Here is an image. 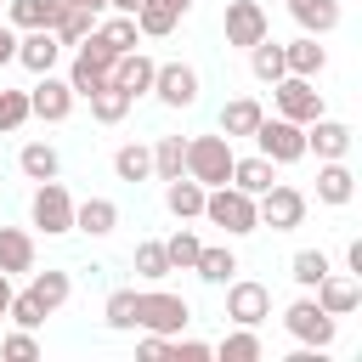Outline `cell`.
I'll return each mask as SVG.
<instances>
[{"label":"cell","mask_w":362,"mask_h":362,"mask_svg":"<svg viewBox=\"0 0 362 362\" xmlns=\"http://www.w3.org/2000/svg\"><path fill=\"white\" fill-rule=\"evenodd\" d=\"M204 215H209L215 226H226L232 238H243V232H260L255 198H249V192H238V187H209V192H204Z\"/></svg>","instance_id":"cell-1"},{"label":"cell","mask_w":362,"mask_h":362,"mask_svg":"<svg viewBox=\"0 0 362 362\" xmlns=\"http://www.w3.org/2000/svg\"><path fill=\"white\" fill-rule=\"evenodd\" d=\"M187 317L192 311H187L181 294H164V288H141L136 294V328H147V334H164L170 339V334L187 328Z\"/></svg>","instance_id":"cell-2"},{"label":"cell","mask_w":362,"mask_h":362,"mask_svg":"<svg viewBox=\"0 0 362 362\" xmlns=\"http://www.w3.org/2000/svg\"><path fill=\"white\" fill-rule=\"evenodd\" d=\"M113 79V51L96 40V28L79 40V57H74V68H68V85H74V96H96L102 85Z\"/></svg>","instance_id":"cell-3"},{"label":"cell","mask_w":362,"mask_h":362,"mask_svg":"<svg viewBox=\"0 0 362 362\" xmlns=\"http://www.w3.org/2000/svg\"><path fill=\"white\" fill-rule=\"evenodd\" d=\"M187 175L204 181V187H226V175H232V147H226V136H192V141H187Z\"/></svg>","instance_id":"cell-4"},{"label":"cell","mask_w":362,"mask_h":362,"mask_svg":"<svg viewBox=\"0 0 362 362\" xmlns=\"http://www.w3.org/2000/svg\"><path fill=\"white\" fill-rule=\"evenodd\" d=\"M255 141H260V158H272V164H300L305 158V124H294V119H260Z\"/></svg>","instance_id":"cell-5"},{"label":"cell","mask_w":362,"mask_h":362,"mask_svg":"<svg viewBox=\"0 0 362 362\" xmlns=\"http://www.w3.org/2000/svg\"><path fill=\"white\" fill-rule=\"evenodd\" d=\"M255 215H260V226H272V232H294V226L305 221V192L272 181V187L255 198Z\"/></svg>","instance_id":"cell-6"},{"label":"cell","mask_w":362,"mask_h":362,"mask_svg":"<svg viewBox=\"0 0 362 362\" xmlns=\"http://www.w3.org/2000/svg\"><path fill=\"white\" fill-rule=\"evenodd\" d=\"M272 96H277V119H294V124L322 119V96H317V85L300 79V74H283V79L272 85Z\"/></svg>","instance_id":"cell-7"},{"label":"cell","mask_w":362,"mask_h":362,"mask_svg":"<svg viewBox=\"0 0 362 362\" xmlns=\"http://www.w3.org/2000/svg\"><path fill=\"white\" fill-rule=\"evenodd\" d=\"M34 226L40 232H74V198L57 175L34 187Z\"/></svg>","instance_id":"cell-8"},{"label":"cell","mask_w":362,"mask_h":362,"mask_svg":"<svg viewBox=\"0 0 362 362\" xmlns=\"http://www.w3.org/2000/svg\"><path fill=\"white\" fill-rule=\"evenodd\" d=\"M283 322H288V334H294L300 345H317V351H322V345L334 339V317H328L317 300H294V305L283 311Z\"/></svg>","instance_id":"cell-9"},{"label":"cell","mask_w":362,"mask_h":362,"mask_svg":"<svg viewBox=\"0 0 362 362\" xmlns=\"http://www.w3.org/2000/svg\"><path fill=\"white\" fill-rule=\"evenodd\" d=\"M153 90H158L164 107H192L198 102V74L187 62H158L153 68Z\"/></svg>","instance_id":"cell-10"},{"label":"cell","mask_w":362,"mask_h":362,"mask_svg":"<svg viewBox=\"0 0 362 362\" xmlns=\"http://www.w3.org/2000/svg\"><path fill=\"white\" fill-rule=\"evenodd\" d=\"M28 113H34V119L62 124V119L74 113V85H68V79H57V74H40V85L28 90Z\"/></svg>","instance_id":"cell-11"},{"label":"cell","mask_w":362,"mask_h":362,"mask_svg":"<svg viewBox=\"0 0 362 362\" xmlns=\"http://www.w3.org/2000/svg\"><path fill=\"white\" fill-rule=\"evenodd\" d=\"M226 317H232L238 328H255L260 317H272V294H266V283H255V277L232 283V288H226Z\"/></svg>","instance_id":"cell-12"},{"label":"cell","mask_w":362,"mask_h":362,"mask_svg":"<svg viewBox=\"0 0 362 362\" xmlns=\"http://www.w3.org/2000/svg\"><path fill=\"white\" fill-rule=\"evenodd\" d=\"M57 57H62L57 28H23V40H17V62H23L28 74H51Z\"/></svg>","instance_id":"cell-13"},{"label":"cell","mask_w":362,"mask_h":362,"mask_svg":"<svg viewBox=\"0 0 362 362\" xmlns=\"http://www.w3.org/2000/svg\"><path fill=\"white\" fill-rule=\"evenodd\" d=\"M255 40H266V11H260V0H232L226 6V45H255Z\"/></svg>","instance_id":"cell-14"},{"label":"cell","mask_w":362,"mask_h":362,"mask_svg":"<svg viewBox=\"0 0 362 362\" xmlns=\"http://www.w3.org/2000/svg\"><path fill=\"white\" fill-rule=\"evenodd\" d=\"M153 57H141V51H119L113 57V85H124L130 96H141V90H153Z\"/></svg>","instance_id":"cell-15"},{"label":"cell","mask_w":362,"mask_h":362,"mask_svg":"<svg viewBox=\"0 0 362 362\" xmlns=\"http://www.w3.org/2000/svg\"><path fill=\"white\" fill-rule=\"evenodd\" d=\"M345 147H351V130H345L339 119H311L305 153H317V158H345Z\"/></svg>","instance_id":"cell-16"},{"label":"cell","mask_w":362,"mask_h":362,"mask_svg":"<svg viewBox=\"0 0 362 362\" xmlns=\"http://www.w3.org/2000/svg\"><path fill=\"white\" fill-rule=\"evenodd\" d=\"M356 300H362L356 277H334V272H322V283H317V305H322L328 317H345V311H356Z\"/></svg>","instance_id":"cell-17"},{"label":"cell","mask_w":362,"mask_h":362,"mask_svg":"<svg viewBox=\"0 0 362 362\" xmlns=\"http://www.w3.org/2000/svg\"><path fill=\"white\" fill-rule=\"evenodd\" d=\"M351 192H356V175H351L339 158H322V170H317V198H322V204H351Z\"/></svg>","instance_id":"cell-18"},{"label":"cell","mask_w":362,"mask_h":362,"mask_svg":"<svg viewBox=\"0 0 362 362\" xmlns=\"http://www.w3.org/2000/svg\"><path fill=\"white\" fill-rule=\"evenodd\" d=\"M164 204H170V215H175V221H192V215H204V181H192V175H175V181L164 187Z\"/></svg>","instance_id":"cell-19"},{"label":"cell","mask_w":362,"mask_h":362,"mask_svg":"<svg viewBox=\"0 0 362 362\" xmlns=\"http://www.w3.org/2000/svg\"><path fill=\"white\" fill-rule=\"evenodd\" d=\"M74 226L90 232V238H107V232L119 226V204H107V198H85V204H74Z\"/></svg>","instance_id":"cell-20"},{"label":"cell","mask_w":362,"mask_h":362,"mask_svg":"<svg viewBox=\"0 0 362 362\" xmlns=\"http://www.w3.org/2000/svg\"><path fill=\"white\" fill-rule=\"evenodd\" d=\"M0 272H34V238L17 226H0Z\"/></svg>","instance_id":"cell-21"},{"label":"cell","mask_w":362,"mask_h":362,"mask_svg":"<svg viewBox=\"0 0 362 362\" xmlns=\"http://www.w3.org/2000/svg\"><path fill=\"white\" fill-rule=\"evenodd\" d=\"M283 62H288V74H300V79H311V74H322V68H328V51L317 45V34H305V40H294V45H283Z\"/></svg>","instance_id":"cell-22"},{"label":"cell","mask_w":362,"mask_h":362,"mask_svg":"<svg viewBox=\"0 0 362 362\" xmlns=\"http://www.w3.org/2000/svg\"><path fill=\"white\" fill-rule=\"evenodd\" d=\"M266 113H260V102L255 96H238V102H226L221 107V136L232 141V136H255V124H260Z\"/></svg>","instance_id":"cell-23"},{"label":"cell","mask_w":362,"mask_h":362,"mask_svg":"<svg viewBox=\"0 0 362 362\" xmlns=\"http://www.w3.org/2000/svg\"><path fill=\"white\" fill-rule=\"evenodd\" d=\"M226 187H238V192L260 198V192L272 187V158H232V175H226Z\"/></svg>","instance_id":"cell-24"},{"label":"cell","mask_w":362,"mask_h":362,"mask_svg":"<svg viewBox=\"0 0 362 362\" xmlns=\"http://www.w3.org/2000/svg\"><path fill=\"white\" fill-rule=\"evenodd\" d=\"M288 11H294V23L305 34H328L339 23V0H288Z\"/></svg>","instance_id":"cell-25"},{"label":"cell","mask_w":362,"mask_h":362,"mask_svg":"<svg viewBox=\"0 0 362 362\" xmlns=\"http://www.w3.org/2000/svg\"><path fill=\"white\" fill-rule=\"evenodd\" d=\"M57 11H62V0H11V6H6L11 28H51Z\"/></svg>","instance_id":"cell-26"},{"label":"cell","mask_w":362,"mask_h":362,"mask_svg":"<svg viewBox=\"0 0 362 362\" xmlns=\"http://www.w3.org/2000/svg\"><path fill=\"white\" fill-rule=\"evenodd\" d=\"M249 68H255V79H260V85H277V79L288 74V62H283V45H272V40H255V45H249Z\"/></svg>","instance_id":"cell-27"},{"label":"cell","mask_w":362,"mask_h":362,"mask_svg":"<svg viewBox=\"0 0 362 362\" xmlns=\"http://www.w3.org/2000/svg\"><path fill=\"white\" fill-rule=\"evenodd\" d=\"M85 102H90V113H96L102 124H119V119L130 113V102H136V96H130L124 85H113V79H107V85H102L96 96H85Z\"/></svg>","instance_id":"cell-28"},{"label":"cell","mask_w":362,"mask_h":362,"mask_svg":"<svg viewBox=\"0 0 362 362\" xmlns=\"http://www.w3.org/2000/svg\"><path fill=\"white\" fill-rule=\"evenodd\" d=\"M51 28H57V40H62V45H79V40L96 28V11H85V6H68V0H62V11H57V23H51Z\"/></svg>","instance_id":"cell-29"},{"label":"cell","mask_w":362,"mask_h":362,"mask_svg":"<svg viewBox=\"0 0 362 362\" xmlns=\"http://www.w3.org/2000/svg\"><path fill=\"white\" fill-rule=\"evenodd\" d=\"M175 23H181V11H175L170 0H141V6H136V28H141V34H153V40H158V34H170Z\"/></svg>","instance_id":"cell-30"},{"label":"cell","mask_w":362,"mask_h":362,"mask_svg":"<svg viewBox=\"0 0 362 362\" xmlns=\"http://www.w3.org/2000/svg\"><path fill=\"white\" fill-rule=\"evenodd\" d=\"M136 34H141V28H136V17H124V11L107 17V23H96V40H102L113 57H119V51H136Z\"/></svg>","instance_id":"cell-31"},{"label":"cell","mask_w":362,"mask_h":362,"mask_svg":"<svg viewBox=\"0 0 362 362\" xmlns=\"http://www.w3.org/2000/svg\"><path fill=\"white\" fill-rule=\"evenodd\" d=\"M153 170H158V181L187 175V141H181V136H164V141L153 147Z\"/></svg>","instance_id":"cell-32"},{"label":"cell","mask_w":362,"mask_h":362,"mask_svg":"<svg viewBox=\"0 0 362 362\" xmlns=\"http://www.w3.org/2000/svg\"><path fill=\"white\" fill-rule=\"evenodd\" d=\"M113 175H119V181H147V175H153V147H136V141L119 147V153H113Z\"/></svg>","instance_id":"cell-33"},{"label":"cell","mask_w":362,"mask_h":362,"mask_svg":"<svg viewBox=\"0 0 362 362\" xmlns=\"http://www.w3.org/2000/svg\"><path fill=\"white\" fill-rule=\"evenodd\" d=\"M192 272H198L204 283H232V272H238V255H232V249H198Z\"/></svg>","instance_id":"cell-34"},{"label":"cell","mask_w":362,"mask_h":362,"mask_svg":"<svg viewBox=\"0 0 362 362\" xmlns=\"http://www.w3.org/2000/svg\"><path fill=\"white\" fill-rule=\"evenodd\" d=\"M28 294L45 305V311H57V305H68V294H74V283H68V272H40L34 283H28Z\"/></svg>","instance_id":"cell-35"},{"label":"cell","mask_w":362,"mask_h":362,"mask_svg":"<svg viewBox=\"0 0 362 362\" xmlns=\"http://www.w3.org/2000/svg\"><path fill=\"white\" fill-rule=\"evenodd\" d=\"M17 164H23V175H28V181H51V175H57V147L28 141V147L17 153Z\"/></svg>","instance_id":"cell-36"},{"label":"cell","mask_w":362,"mask_h":362,"mask_svg":"<svg viewBox=\"0 0 362 362\" xmlns=\"http://www.w3.org/2000/svg\"><path fill=\"white\" fill-rule=\"evenodd\" d=\"M198 249H204V243H198V232H187V226H181L175 238H164V255H170V272H192V260H198Z\"/></svg>","instance_id":"cell-37"},{"label":"cell","mask_w":362,"mask_h":362,"mask_svg":"<svg viewBox=\"0 0 362 362\" xmlns=\"http://www.w3.org/2000/svg\"><path fill=\"white\" fill-rule=\"evenodd\" d=\"M288 272H294V283H300V288H317V283H322V272H328V255H322V249H300V255L288 260Z\"/></svg>","instance_id":"cell-38"},{"label":"cell","mask_w":362,"mask_h":362,"mask_svg":"<svg viewBox=\"0 0 362 362\" xmlns=\"http://www.w3.org/2000/svg\"><path fill=\"white\" fill-rule=\"evenodd\" d=\"M102 317H107V328H136V288H113Z\"/></svg>","instance_id":"cell-39"},{"label":"cell","mask_w":362,"mask_h":362,"mask_svg":"<svg viewBox=\"0 0 362 362\" xmlns=\"http://www.w3.org/2000/svg\"><path fill=\"white\" fill-rule=\"evenodd\" d=\"M136 272H141L147 283L170 277V255H164V243H136Z\"/></svg>","instance_id":"cell-40"},{"label":"cell","mask_w":362,"mask_h":362,"mask_svg":"<svg viewBox=\"0 0 362 362\" xmlns=\"http://www.w3.org/2000/svg\"><path fill=\"white\" fill-rule=\"evenodd\" d=\"M6 317H11L17 328H40V322H45L51 311H45V305H40V300H34L28 288H23V294H11V305H6Z\"/></svg>","instance_id":"cell-41"},{"label":"cell","mask_w":362,"mask_h":362,"mask_svg":"<svg viewBox=\"0 0 362 362\" xmlns=\"http://www.w3.org/2000/svg\"><path fill=\"white\" fill-rule=\"evenodd\" d=\"M28 119V90H0V130H23Z\"/></svg>","instance_id":"cell-42"},{"label":"cell","mask_w":362,"mask_h":362,"mask_svg":"<svg viewBox=\"0 0 362 362\" xmlns=\"http://www.w3.org/2000/svg\"><path fill=\"white\" fill-rule=\"evenodd\" d=\"M255 356H260V339H255L249 328H243V334H226V339H221V362H255Z\"/></svg>","instance_id":"cell-43"},{"label":"cell","mask_w":362,"mask_h":362,"mask_svg":"<svg viewBox=\"0 0 362 362\" xmlns=\"http://www.w3.org/2000/svg\"><path fill=\"white\" fill-rule=\"evenodd\" d=\"M0 356H6V362H34V356H40V339H34V328L11 334V339L0 345Z\"/></svg>","instance_id":"cell-44"},{"label":"cell","mask_w":362,"mask_h":362,"mask_svg":"<svg viewBox=\"0 0 362 362\" xmlns=\"http://www.w3.org/2000/svg\"><path fill=\"white\" fill-rule=\"evenodd\" d=\"M170 356H175V362H209L215 351H209V345H198V339H175V345H170Z\"/></svg>","instance_id":"cell-45"},{"label":"cell","mask_w":362,"mask_h":362,"mask_svg":"<svg viewBox=\"0 0 362 362\" xmlns=\"http://www.w3.org/2000/svg\"><path fill=\"white\" fill-rule=\"evenodd\" d=\"M136 351H141V362H158V356H170V339H164V334H147Z\"/></svg>","instance_id":"cell-46"},{"label":"cell","mask_w":362,"mask_h":362,"mask_svg":"<svg viewBox=\"0 0 362 362\" xmlns=\"http://www.w3.org/2000/svg\"><path fill=\"white\" fill-rule=\"evenodd\" d=\"M6 62H17V34L0 23V68H6Z\"/></svg>","instance_id":"cell-47"},{"label":"cell","mask_w":362,"mask_h":362,"mask_svg":"<svg viewBox=\"0 0 362 362\" xmlns=\"http://www.w3.org/2000/svg\"><path fill=\"white\" fill-rule=\"evenodd\" d=\"M107 6H113V11H124V17H136V6H141V0H107Z\"/></svg>","instance_id":"cell-48"},{"label":"cell","mask_w":362,"mask_h":362,"mask_svg":"<svg viewBox=\"0 0 362 362\" xmlns=\"http://www.w3.org/2000/svg\"><path fill=\"white\" fill-rule=\"evenodd\" d=\"M6 305H11V283H6V272H0V317H6Z\"/></svg>","instance_id":"cell-49"},{"label":"cell","mask_w":362,"mask_h":362,"mask_svg":"<svg viewBox=\"0 0 362 362\" xmlns=\"http://www.w3.org/2000/svg\"><path fill=\"white\" fill-rule=\"evenodd\" d=\"M68 6H85V11H102L107 0H68Z\"/></svg>","instance_id":"cell-50"},{"label":"cell","mask_w":362,"mask_h":362,"mask_svg":"<svg viewBox=\"0 0 362 362\" xmlns=\"http://www.w3.org/2000/svg\"><path fill=\"white\" fill-rule=\"evenodd\" d=\"M170 6H175V11H181V17H187V6H192V0H170Z\"/></svg>","instance_id":"cell-51"}]
</instances>
